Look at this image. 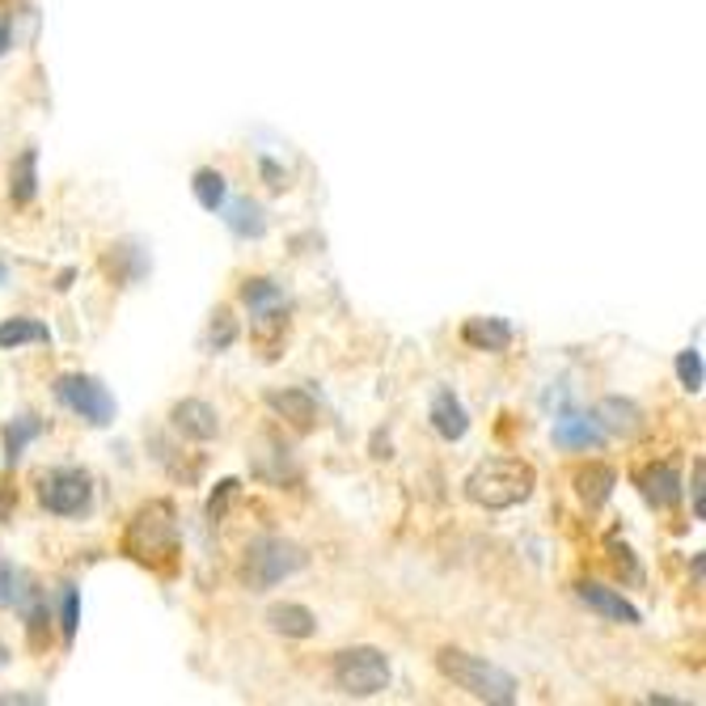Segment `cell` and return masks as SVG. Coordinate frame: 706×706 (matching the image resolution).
<instances>
[{
  "mask_svg": "<svg viewBox=\"0 0 706 706\" xmlns=\"http://www.w3.org/2000/svg\"><path fill=\"white\" fill-rule=\"evenodd\" d=\"M123 555L140 567H149L157 576H170L182 555V537H178V520H173V504L152 499L140 513L131 516L128 534H123Z\"/></svg>",
  "mask_w": 706,
  "mask_h": 706,
  "instance_id": "6da1fadb",
  "label": "cell"
},
{
  "mask_svg": "<svg viewBox=\"0 0 706 706\" xmlns=\"http://www.w3.org/2000/svg\"><path fill=\"white\" fill-rule=\"evenodd\" d=\"M534 487H537L534 466L520 461V457H487L466 478V495H470L478 508H487V513H504V508L525 504L534 495Z\"/></svg>",
  "mask_w": 706,
  "mask_h": 706,
  "instance_id": "7a4b0ae2",
  "label": "cell"
},
{
  "mask_svg": "<svg viewBox=\"0 0 706 706\" xmlns=\"http://www.w3.org/2000/svg\"><path fill=\"white\" fill-rule=\"evenodd\" d=\"M436 664H440V673H445L457 689H466L478 703H495V706L516 703V677L508 668H499V664L483 660V656H470V652H461V647H445V652L436 656Z\"/></svg>",
  "mask_w": 706,
  "mask_h": 706,
  "instance_id": "3957f363",
  "label": "cell"
},
{
  "mask_svg": "<svg viewBox=\"0 0 706 706\" xmlns=\"http://www.w3.org/2000/svg\"><path fill=\"white\" fill-rule=\"evenodd\" d=\"M305 567V550L288 537H258L246 550V567H241V579L255 588V593H267L284 579H292Z\"/></svg>",
  "mask_w": 706,
  "mask_h": 706,
  "instance_id": "277c9868",
  "label": "cell"
},
{
  "mask_svg": "<svg viewBox=\"0 0 706 706\" xmlns=\"http://www.w3.org/2000/svg\"><path fill=\"white\" fill-rule=\"evenodd\" d=\"M330 677L347 698H377L381 689H389V656L377 647H347L330 664Z\"/></svg>",
  "mask_w": 706,
  "mask_h": 706,
  "instance_id": "5b68a950",
  "label": "cell"
},
{
  "mask_svg": "<svg viewBox=\"0 0 706 706\" xmlns=\"http://www.w3.org/2000/svg\"><path fill=\"white\" fill-rule=\"evenodd\" d=\"M56 398L64 402L72 415H81L89 428H110L115 424V398H110V389L98 381V377H89V372H64L60 381H56Z\"/></svg>",
  "mask_w": 706,
  "mask_h": 706,
  "instance_id": "8992f818",
  "label": "cell"
},
{
  "mask_svg": "<svg viewBox=\"0 0 706 706\" xmlns=\"http://www.w3.org/2000/svg\"><path fill=\"white\" fill-rule=\"evenodd\" d=\"M39 499L51 516H81L93 508V478L77 466H56L39 478Z\"/></svg>",
  "mask_w": 706,
  "mask_h": 706,
  "instance_id": "52a82bcc",
  "label": "cell"
},
{
  "mask_svg": "<svg viewBox=\"0 0 706 706\" xmlns=\"http://www.w3.org/2000/svg\"><path fill=\"white\" fill-rule=\"evenodd\" d=\"M0 605H4V609H18L26 618V626H30V635L39 639L47 605L43 597H39V588H34V579L26 576L22 567H13V563H0Z\"/></svg>",
  "mask_w": 706,
  "mask_h": 706,
  "instance_id": "ba28073f",
  "label": "cell"
},
{
  "mask_svg": "<svg viewBox=\"0 0 706 706\" xmlns=\"http://www.w3.org/2000/svg\"><path fill=\"white\" fill-rule=\"evenodd\" d=\"M576 597L593 609V614H600L605 622H618V626H639L643 614L630 605V600L622 597V593H614V588H605V584H597V579H579L576 584Z\"/></svg>",
  "mask_w": 706,
  "mask_h": 706,
  "instance_id": "9c48e42d",
  "label": "cell"
},
{
  "mask_svg": "<svg viewBox=\"0 0 706 706\" xmlns=\"http://www.w3.org/2000/svg\"><path fill=\"white\" fill-rule=\"evenodd\" d=\"M170 424L173 431H182L187 440H199V445H208V440L220 436V415H216V407L203 402V398H182V402L170 410Z\"/></svg>",
  "mask_w": 706,
  "mask_h": 706,
  "instance_id": "30bf717a",
  "label": "cell"
},
{
  "mask_svg": "<svg viewBox=\"0 0 706 706\" xmlns=\"http://www.w3.org/2000/svg\"><path fill=\"white\" fill-rule=\"evenodd\" d=\"M250 339L262 351V360H279V351L288 342V300L271 309H250Z\"/></svg>",
  "mask_w": 706,
  "mask_h": 706,
  "instance_id": "8fae6325",
  "label": "cell"
},
{
  "mask_svg": "<svg viewBox=\"0 0 706 706\" xmlns=\"http://www.w3.org/2000/svg\"><path fill=\"white\" fill-rule=\"evenodd\" d=\"M635 483H639L643 499H647L652 508H673V504L682 499V474H677L673 461H656V466H647V470H639Z\"/></svg>",
  "mask_w": 706,
  "mask_h": 706,
  "instance_id": "7c38bea8",
  "label": "cell"
},
{
  "mask_svg": "<svg viewBox=\"0 0 706 706\" xmlns=\"http://www.w3.org/2000/svg\"><path fill=\"white\" fill-rule=\"evenodd\" d=\"M267 407L300 431H309L318 424V398L309 389H276V394H267Z\"/></svg>",
  "mask_w": 706,
  "mask_h": 706,
  "instance_id": "4fadbf2b",
  "label": "cell"
},
{
  "mask_svg": "<svg viewBox=\"0 0 706 706\" xmlns=\"http://www.w3.org/2000/svg\"><path fill=\"white\" fill-rule=\"evenodd\" d=\"M593 419L600 424V431H609V436H622V440H630L635 431L643 428V410L630 402V398H600L597 410H593Z\"/></svg>",
  "mask_w": 706,
  "mask_h": 706,
  "instance_id": "5bb4252c",
  "label": "cell"
},
{
  "mask_svg": "<svg viewBox=\"0 0 706 706\" xmlns=\"http://www.w3.org/2000/svg\"><path fill=\"white\" fill-rule=\"evenodd\" d=\"M605 431L593 415H579V410H567L563 419H555V445L558 449H600Z\"/></svg>",
  "mask_w": 706,
  "mask_h": 706,
  "instance_id": "9a60e30c",
  "label": "cell"
},
{
  "mask_svg": "<svg viewBox=\"0 0 706 706\" xmlns=\"http://www.w3.org/2000/svg\"><path fill=\"white\" fill-rule=\"evenodd\" d=\"M431 428L440 440H461L466 431H470V415L461 407V398L453 394V389H440L436 398H431Z\"/></svg>",
  "mask_w": 706,
  "mask_h": 706,
  "instance_id": "2e32d148",
  "label": "cell"
},
{
  "mask_svg": "<svg viewBox=\"0 0 706 706\" xmlns=\"http://www.w3.org/2000/svg\"><path fill=\"white\" fill-rule=\"evenodd\" d=\"M267 622H271V630L284 635V639H309L314 630H318V618H314V609H305L297 600H279L267 609Z\"/></svg>",
  "mask_w": 706,
  "mask_h": 706,
  "instance_id": "e0dca14e",
  "label": "cell"
},
{
  "mask_svg": "<svg viewBox=\"0 0 706 706\" xmlns=\"http://www.w3.org/2000/svg\"><path fill=\"white\" fill-rule=\"evenodd\" d=\"M513 335L516 330L504 318H470L461 326V339L470 342L474 351H508Z\"/></svg>",
  "mask_w": 706,
  "mask_h": 706,
  "instance_id": "ac0fdd59",
  "label": "cell"
},
{
  "mask_svg": "<svg viewBox=\"0 0 706 706\" xmlns=\"http://www.w3.org/2000/svg\"><path fill=\"white\" fill-rule=\"evenodd\" d=\"M34 195H39V149H22L18 161L9 166V199L26 208L34 203Z\"/></svg>",
  "mask_w": 706,
  "mask_h": 706,
  "instance_id": "d6986e66",
  "label": "cell"
},
{
  "mask_svg": "<svg viewBox=\"0 0 706 706\" xmlns=\"http://www.w3.org/2000/svg\"><path fill=\"white\" fill-rule=\"evenodd\" d=\"M614 487H618V474L609 470V466H600V461H593V466H584V470L576 474V491L588 508H600V504L614 495Z\"/></svg>",
  "mask_w": 706,
  "mask_h": 706,
  "instance_id": "ffe728a7",
  "label": "cell"
},
{
  "mask_svg": "<svg viewBox=\"0 0 706 706\" xmlns=\"http://www.w3.org/2000/svg\"><path fill=\"white\" fill-rule=\"evenodd\" d=\"M225 225L233 229L237 237H262L267 233V212H262V203H255V199H225Z\"/></svg>",
  "mask_w": 706,
  "mask_h": 706,
  "instance_id": "44dd1931",
  "label": "cell"
},
{
  "mask_svg": "<svg viewBox=\"0 0 706 706\" xmlns=\"http://www.w3.org/2000/svg\"><path fill=\"white\" fill-rule=\"evenodd\" d=\"M30 342H51V330L34 318H9L0 321V351H18Z\"/></svg>",
  "mask_w": 706,
  "mask_h": 706,
  "instance_id": "7402d4cb",
  "label": "cell"
},
{
  "mask_svg": "<svg viewBox=\"0 0 706 706\" xmlns=\"http://www.w3.org/2000/svg\"><path fill=\"white\" fill-rule=\"evenodd\" d=\"M39 431H43V419H34V415H18V419L4 428V466H9V470L22 461L26 445H30Z\"/></svg>",
  "mask_w": 706,
  "mask_h": 706,
  "instance_id": "603a6c76",
  "label": "cell"
},
{
  "mask_svg": "<svg viewBox=\"0 0 706 706\" xmlns=\"http://www.w3.org/2000/svg\"><path fill=\"white\" fill-rule=\"evenodd\" d=\"M191 191H195V199H199V208H203V212H220V208H225V199H229V182H225V173L220 170H195Z\"/></svg>",
  "mask_w": 706,
  "mask_h": 706,
  "instance_id": "cb8c5ba5",
  "label": "cell"
},
{
  "mask_svg": "<svg viewBox=\"0 0 706 706\" xmlns=\"http://www.w3.org/2000/svg\"><path fill=\"white\" fill-rule=\"evenodd\" d=\"M241 300L250 305V309H271V305H284V288H279L276 279L267 276H250L246 284H241Z\"/></svg>",
  "mask_w": 706,
  "mask_h": 706,
  "instance_id": "d4e9b609",
  "label": "cell"
},
{
  "mask_svg": "<svg viewBox=\"0 0 706 706\" xmlns=\"http://www.w3.org/2000/svg\"><path fill=\"white\" fill-rule=\"evenodd\" d=\"M237 342V318H233V309H216L212 314V326H208V347L212 351H229Z\"/></svg>",
  "mask_w": 706,
  "mask_h": 706,
  "instance_id": "484cf974",
  "label": "cell"
},
{
  "mask_svg": "<svg viewBox=\"0 0 706 706\" xmlns=\"http://www.w3.org/2000/svg\"><path fill=\"white\" fill-rule=\"evenodd\" d=\"M677 381H682L689 394L703 389V351H698V347H685L682 356H677Z\"/></svg>",
  "mask_w": 706,
  "mask_h": 706,
  "instance_id": "4316f807",
  "label": "cell"
},
{
  "mask_svg": "<svg viewBox=\"0 0 706 706\" xmlns=\"http://www.w3.org/2000/svg\"><path fill=\"white\" fill-rule=\"evenodd\" d=\"M77 622H81V597H77V588H64V597H60V630H64V643L77 639Z\"/></svg>",
  "mask_w": 706,
  "mask_h": 706,
  "instance_id": "83f0119b",
  "label": "cell"
},
{
  "mask_svg": "<svg viewBox=\"0 0 706 706\" xmlns=\"http://www.w3.org/2000/svg\"><path fill=\"white\" fill-rule=\"evenodd\" d=\"M237 495V478H225V483H216L212 491V504H208V516L212 520H225V513H229V499Z\"/></svg>",
  "mask_w": 706,
  "mask_h": 706,
  "instance_id": "f1b7e54d",
  "label": "cell"
},
{
  "mask_svg": "<svg viewBox=\"0 0 706 706\" xmlns=\"http://www.w3.org/2000/svg\"><path fill=\"white\" fill-rule=\"evenodd\" d=\"M689 491H694V516L703 520L706 516V466L703 461H694V487H689Z\"/></svg>",
  "mask_w": 706,
  "mask_h": 706,
  "instance_id": "f546056e",
  "label": "cell"
},
{
  "mask_svg": "<svg viewBox=\"0 0 706 706\" xmlns=\"http://www.w3.org/2000/svg\"><path fill=\"white\" fill-rule=\"evenodd\" d=\"M262 178H267V187H276V191H284V187H288V173L279 170L271 157H262Z\"/></svg>",
  "mask_w": 706,
  "mask_h": 706,
  "instance_id": "4dcf8cb0",
  "label": "cell"
},
{
  "mask_svg": "<svg viewBox=\"0 0 706 706\" xmlns=\"http://www.w3.org/2000/svg\"><path fill=\"white\" fill-rule=\"evenodd\" d=\"M614 555H618V558H614V563H618V571L626 567V576L639 579V567H635V558H630V550H626V546H614Z\"/></svg>",
  "mask_w": 706,
  "mask_h": 706,
  "instance_id": "1f68e13d",
  "label": "cell"
},
{
  "mask_svg": "<svg viewBox=\"0 0 706 706\" xmlns=\"http://www.w3.org/2000/svg\"><path fill=\"white\" fill-rule=\"evenodd\" d=\"M9 47H13V26H9L4 18H0V56H4Z\"/></svg>",
  "mask_w": 706,
  "mask_h": 706,
  "instance_id": "d6a6232c",
  "label": "cell"
},
{
  "mask_svg": "<svg viewBox=\"0 0 706 706\" xmlns=\"http://www.w3.org/2000/svg\"><path fill=\"white\" fill-rule=\"evenodd\" d=\"M4 279H9V267H4V262H0V284H4Z\"/></svg>",
  "mask_w": 706,
  "mask_h": 706,
  "instance_id": "836d02e7",
  "label": "cell"
}]
</instances>
